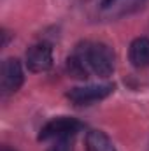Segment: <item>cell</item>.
I'll use <instances>...</instances> for the list:
<instances>
[{
  "label": "cell",
  "mask_w": 149,
  "mask_h": 151,
  "mask_svg": "<svg viewBox=\"0 0 149 151\" xmlns=\"http://www.w3.org/2000/svg\"><path fill=\"white\" fill-rule=\"evenodd\" d=\"M84 56L90 67V72H95L100 77H107L114 72V51L104 42H86L84 44Z\"/></svg>",
  "instance_id": "1"
},
{
  "label": "cell",
  "mask_w": 149,
  "mask_h": 151,
  "mask_svg": "<svg viewBox=\"0 0 149 151\" xmlns=\"http://www.w3.org/2000/svg\"><path fill=\"white\" fill-rule=\"evenodd\" d=\"M81 127L82 125L74 118H67V116L53 118L40 128L39 141H63V139H69L81 130Z\"/></svg>",
  "instance_id": "2"
},
{
  "label": "cell",
  "mask_w": 149,
  "mask_h": 151,
  "mask_svg": "<svg viewBox=\"0 0 149 151\" xmlns=\"http://www.w3.org/2000/svg\"><path fill=\"white\" fill-rule=\"evenodd\" d=\"M112 91H114V84H90V86L72 88L67 93V99L75 106H90L93 102L109 97Z\"/></svg>",
  "instance_id": "3"
},
{
  "label": "cell",
  "mask_w": 149,
  "mask_h": 151,
  "mask_svg": "<svg viewBox=\"0 0 149 151\" xmlns=\"http://www.w3.org/2000/svg\"><path fill=\"white\" fill-rule=\"evenodd\" d=\"M23 84V69L21 63L16 58H7L2 63V76H0V86L5 95L16 93Z\"/></svg>",
  "instance_id": "4"
},
{
  "label": "cell",
  "mask_w": 149,
  "mask_h": 151,
  "mask_svg": "<svg viewBox=\"0 0 149 151\" xmlns=\"http://www.w3.org/2000/svg\"><path fill=\"white\" fill-rule=\"evenodd\" d=\"M146 0H104L100 4V14L107 19L123 18L142 9Z\"/></svg>",
  "instance_id": "5"
},
{
  "label": "cell",
  "mask_w": 149,
  "mask_h": 151,
  "mask_svg": "<svg viewBox=\"0 0 149 151\" xmlns=\"http://www.w3.org/2000/svg\"><path fill=\"white\" fill-rule=\"evenodd\" d=\"M27 67L32 72H46L53 67V49L49 44L40 42L27 51Z\"/></svg>",
  "instance_id": "6"
},
{
  "label": "cell",
  "mask_w": 149,
  "mask_h": 151,
  "mask_svg": "<svg viewBox=\"0 0 149 151\" xmlns=\"http://www.w3.org/2000/svg\"><path fill=\"white\" fill-rule=\"evenodd\" d=\"M128 58L133 67L144 69L149 67V39L148 37H137L128 49Z\"/></svg>",
  "instance_id": "7"
},
{
  "label": "cell",
  "mask_w": 149,
  "mask_h": 151,
  "mask_svg": "<svg viewBox=\"0 0 149 151\" xmlns=\"http://www.w3.org/2000/svg\"><path fill=\"white\" fill-rule=\"evenodd\" d=\"M67 70L69 74L77 77V79H86L90 74V67L86 63V56H84V46H77L74 55H70L67 58Z\"/></svg>",
  "instance_id": "8"
},
{
  "label": "cell",
  "mask_w": 149,
  "mask_h": 151,
  "mask_svg": "<svg viewBox=\"0 0 149 151\" xmlns=\"http://www.w3.org/2000/svg\"><path fill=\"white\" fill-rule=\"evenodd\" d=\"M86 150L88 151H116L111 139L102 130H91L86 135Z\"/></svg>",
  "instance_id": "9"
},
{
  "label": "cell",
  "mask_w": 149,
  "mask_h": 151,
  "mask_svg": "<svg viewBox=\"0 0 149 151\" xmlns=\"http://www.w3.org/2000/svg\"><path fill=\"white\" fill-rule=\"evenodd\" d=\"M47 151H70L69 146V139H63V141H56L54 146H51Z\"/></svg>",
  "instance_id": "10"
},
{
  "label": "cell",
  "mask_w": 149,
  "mask_h": 151,
  "mask_svg": "<svg viewBox=\"0 0 149 151\" xmlns=\"http://www.w3.org/2000/svg\"><path fill=\"white\" fill-rule=\"evenodd\" d=\"M0 151H14V150H11L9 146H4V148H2V150H0Z\"/></svg>",
  "instance_id": "11"
}]
</instances>
